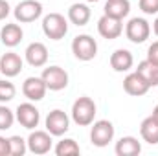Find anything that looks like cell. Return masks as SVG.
Segmentation results:
<instances>
[{"mask_svg":"<svg viewBox=\"0 0 158 156\" xmlns=\"http://www.w3.org/2000/svg\"><path fill=\"white\" fill-rule=\"evenodd\" d=\"M15 112L11 109H7L6 105H0V130H7L13 127L15 123Z\"/></svg>","mask_w":158,"mask_h":156,"instance_id":"d4e9b609","label":"cell"},{"mask_svg":"<svg viewBox=\"0 0 158 156\" xmlns=\"http://www.w3.org/2000/svg\"><path fill=\"white\" fill-rule=\"evenodd\" d=\"M149 88H151L149 83L142 77L138 72H132V74H129L127 77L123 79V90H125L129 96H136V97H140V96L147 94Z\"/></svg>","mask_w":158,"mask_h":156,"instance_id":"5bb4252c","label":"cell"},{"mask_svg":"<svg viewBox=\"0 0 158 156\" xmlns=\"http://www.w3.org/2000/svg\"><path fill=\"white\" fill-rule=\"evenodd\" d=\"M81 153L77 142L72 138H64L55 145V154L57 156H77Z\"/></svg>","mask_w":158,"mask_h":156,"instance_id":"603a6c76","label":"cell"},{"mask_svg":"<svg viewBox=\"0 0 158 156\" xmlns=\"http://www.w3.org/2000/svg\"><path fill=\"white\" fill-rule=\"evenodd\" d=\"M15 117L17 121L28 129V130H33L35 127H39V121H40V112L39 109L31 103H20L17 107V112H15Z\"/></svg>","mask_w":158,"mask_h":156,"instance_id":"9c48e42d","label":"cell"},{"mask_svg":"<svg viewBox=\"0 0 158 156\" xmlns=\"http://www.w3.org/2000/svg\"><path fill=\"white\" fill-rule=\"evenodd\" d=\"M22 37H24V31L19 24H6L0 31V39L7 48H15L17 44H20Z\"/></svg>","mask_w":158,"mask_h":156,"instance_id":"d6986e66","label":"cell"},{"mask_svg":"<svg viewBox=\"0 0 158 156\" xmlns=\"http://www.w3.org/2000/svg\"><path fill=\"white\" fill-rule=\"evenodd\" d=\"M140 134H142V140L147 142L149 145H156L158 143V119L153 114L142 121Z\"/></svg>","mask_w":158,"mask_h":156,"instance_id":"ac0fdd59","label":"cell"},{"mask_svg":"<svg viewBox=\"0 0 158 156\" xmlns=\"http://www.w3.org/2000/svg\"><path fill=\"white\" fill-rule=\"evenodd\" d=\"M131 11V2L129 0H107L105 4V15L109 17H114L123 20Z\"/></svg>","mask_w":158,"mask_h":156,"instance_id":"44dd1931","label":"cell"},{"mask_svg":"<svg viewBox=\"0 0 158 156\" xmlns=\"http://www.w3.org/2000/svg\"><path fill=\"white\" fill-rule=\"evenodd\" d=\"M94 116H96V103L83 96L77 97L72 105V119L77 123L79 127H88L94 123Z\"/></svg>","mask_w":158,"mask_h":156,"instance_id":"6da1fadb","label":"cell"},{"mask_svg":"<svg viewBox=\"0 0 158 156\" xmlns=\"http://www.w3.org/2000/svg\"><path fill=\"white\" fill-rule=\"evenodd\" d=\"M140 9L145 15H156L158 13V0H140Z\"/></svg>","mask_w":158,"mask_h":156,"instance_id":"4316f807","label":"cell"},{"mask_svg":"<svg viewBox=\"0 0 158 156\" xmlns=\"http://www.w3.org/2000/svg\"><path fill=\"white\" fill-rule=\"evenodd\" d=\"M9 13H11V7L7 4V0H0V20H4Z\"/></svg>","mask_w":158,"mask_h":156,"instance_id":"f546056e","label":"cell"},{"mask_svg":"<svg viewBox=\"0 0 158 156\" xmlns=\"http://www.w3.org/2000/svg\"><path fill=\"white\" fill-rule=\"evenodd\" d=\"M42 81L46 83V88L52 92H59L68 86V74L61 66H48L42 70Z\"/></svg>","mask_w":158,"mask_h":156,"instance_id":"8992f818","label":"cell"},{"mask_svg":"<svg viewBox=\"0 0 158 156\" xmlns=\"http://www.w3.org/2000/svg\"><path fill=\"white\" fill-rule=\"evenodd\" d=\"M28 151L33 154H46L52 151V134L48 130H33L26 140Z\"/></svg>","mask_w":158,"mask_h":156,"instance_id":"30bf717a","label":"cell"},{"mask_svg":"<svg viewBox=\"0 0 158 156\" xmlns=\"http://www.w3.org/2000/svg\"><path fill=\"white\" fill-rule=\"evenodd\" d=\"M116 154L118 156H136L142 153V143L134 136H123L116 142Z\"/></svg>","mask_w":158,"mask_h":156,"instance_id":"e0dca14e","label":"cell"},{"mask_svg":"<svg viewBox=\"0 0 158 156\" xmlns=\"http://www.w3.org/2000/svg\"><path fill=\"white\" fill-rule=\"evenodd\" d=\"M22 57L15 51H7L0 57V72L6 76V77H15L20 74L22 70Z\"/></svg>","mask_w":158,"mask_h":156,"instance_id":"7c38bea8","label":"cell"},{"mask_svg":"<svg viewBox=\"0 0 158 156\" xmlns=\"http://www.w3.org/2000/svg\"><path fill=\"white\" fill-rule=\"evenodd\" d=\"M68 129H70V119L64 110L55 109L46 116V130L52 136H63L68 132Z\"/></svg>","mask_w":158,"mask_h":156,"instance_id":"ba28073f","label":"cell"},{"mask_svg":"<svg viewBox=\"0 0 158 156\" xmlns=\"http://www.w3.org/2000/svg\"><path fill=\"white\" fill-rule=\"evenodd\" d=\"M136 72L149 83V86H158V66L156 64H153V63H149V61L145 59V61H142V63L138 64Z\"/></svg>","mask_w":158,"mask_h":156,"instance_id":"7402d4cb","label":"cell"},{"mask_svg":"<svg viewBox=\"0 0 158 156\" xmlns=\"http://www.w3.org/2000/svg\"><path fill=\"white\" fill-rule=\"evenodd\" d=\"M72 51L79 61H92L98 55V42L90 35H77L72 40Z\"/></svg>","mask_w":158,"mask_h":156,"instance_id":"3957f363","label":"cell"},{"mask_svg":"<svg viewBox=\"0 0 158 156\" xmlns=\"http://www.w3.org/2000/svg\"><path fill=\"white\" fill-rule=\"evenodd\" d=\"M98 31H99V35L103 39H118L119 35L123 33V24H121L119 18L103 15L98 20Z\"/></svg>","mask_w":158,"mask_h":156,"instance_id":"8fae6325","label":"cell"},{"mask_svg":"<svg viewBox=\"0 0 158 156\" xmlns=\"http://www.w3.org/2000/svg\"><path fill=\"white\" fill-rule=\"evenodd\" d=\"M28 151V143L20 136H11L9 138V154L11 156H22Z\"/></svg>","mask_w":158,"mask_h":156,"instance_id":"cb8c5ba5","label":"cell"},{"mask_svg":"<svg viewBox=\"0 0 158 156\" xmlns=\"http://www.w3.org/2000/svg\"><path fill=\"white\" fill-rule=\"evenodd\" d=\"M9 154V138L0 136V156H7Z\"/></svg>","mask_w":158,"mask_h":156,"instance_id":"f1b7e54d","label":"cell"},{"mask_svg":"<svg viewBox=\"0 0 158 156\" xmlns=\"http://www.w3.org/2000/svg\"><path fill=\"white\" fill-rule=\"evenodd\" d=\"M13 15L19 22H33L42 15V4L37 0H22L20 4H17Z\"/></svg>","mask_w":158,"mask_h":156,"instance_id":"52a82bcc","label":"cell"},{"mask_svg":"<svg viewBox=\"0 0 158 156\" xmlns=\"http://www.w3.org/2000/svg\"><path fill=\"white\" fill-rule=\"evenodd\" d=\"M86 2H98V0H86Z\"/></svg>","mask_w":158,"mask_h":156,"instance_id":"d6a6232c","label":"cell"},{"mask_svg":"<svg viewBox=\"0 0 158 156\" xmlns=\"http://www.w3.org/2000/svg\"><path fill=\"white\" fill-rule=\"evenodd\" d=\"M147 61L158 66V40L149 46V50H147Z\"/></svg>","mask_w":158,"mask_h":156,"instance_id":"83f0119b","label":"cell"},{"mask_svg":"<svg viewBox=\"0 0 158 156\" xmlns=\"http://www.w3.org/2000/svg\"><path fill=\"white\" fill-rule=\"evenodd\" d=\"M153 116H155V117H156V119H158V105H156V107H155V110H153Z\"/></svg>","mask_w":158,"mask_h":156,"instance_id":"1f68e13d","label":"cell"},{"mask_svg":"<svg viewBox=\"0 0 158 156\" xmlns=\"http://www.w3.org/2000/svg\"><path fill=\"white\" fill-rule=\"evenodd\" d=\"M17 94V88L13 83L6 81V79H0V103H7L15 97Z\"/></svg>","mask_w":158,"mask_h":156,"instance_id":"484cf974","label":"cell"},{"mask_svg":"<svg viewBox=\"0 0 158 156\" xmlns=\"http://www.w3.org/2000/svg\"><path fill=\"white\" fill-rule=\"evenodd\" d=\"M42 31L48 39L61 40L68 33V22L61 13H50L42 18Z\"/></svg>","mask_w":158,"mask_h":156,"instance_id":"7a4b0ae2","label":"cell"},{"mask_svg":"<svg viewBox=\"0 0 158 156\" xmlns=\"http://www.w3.org/2000/svg\"><path fill=\"white\" fill-rule=\"evenodd\" d=\"M24 55H26L28 64L33 66V68H40V66H44L48 63V48L42 42H31L26 48Z\"/></svg>","mask_w":158,"mask_h":156,"instance_id":"4fadbf2b","label":"cell"},{"mask_svg":"<svg viewBox=\"0 0 158 156\" xmlns=\"http://www.w3.org/2000/svg\"><path fill=\"white\" fill-rule=\"evenodd\" d=\"M125 35H127V39L131 40V42L142 44V42H145V40L149 39V35H151V26H149V22H147L145 18L134 17V18H131V20L127 22V26H125Z\"/></svg>","mask_w":158,"mask_h":156,"instance_id":"277c9868","label":"cell"},{"mask_svg":"<svg viewBox=\"0 0 158 156\" xmlns=\"http://www.w3.org/2000/svg\"><path fill=\"white\" fill-rule=\"evenodd\" d=\"M90 7L86 4H72L68 7V20L76 26H85L90 20Z\"/></svg>","mask_w":158,"mask_h":156,"instance_id":"ffe728a7","label":"cell"},{"mask_svg":"<svg viewBox=\"0 0 158 156\" xmlns=\"http://www.w3.org/2000/svg\"><path fill=\"white\" fill-rule=\"evenodd\" d=\"M132 64H134V57L129 50L119 48L110 55V66L114 72H127L132 68Z\"/></svg>","mask_w":158,"mask_h":156,"instance_id":"2e32d148","label":"cell"},{"mask_svg":"<svg viewBox=\"0 0 158 156\" xmlns=\"http://www.w3.org/2000/svg\"><path fill=\"white\" fill-rule=\"evenodd\" d=\"M114 138V125L109 119H99L92 125L90 130V142L96 147H107Z\"/></svg>","mask_w":158,"mask_h":156,"instance_id":"5b68a950","label":"cell"},{"mask_svg":"<svg viewBox=\"0 0 158 156\" xmlns=\"http://www.w3.org/2000/svg\"><path fill=\"white\" fill-rule=\"evenodd\" d=\"M153 31H155V35L158 37V17H156V20L153 22Z\"/></svg>","mask_w":158,"mask_h":156,"instance_id":"4dcf8cb0","label":"cell"},{"mask_svg":"<svg viewBox=\"0 0 158 156\" xmlns=\"http://www.w3.org/2000/svg\"><path fill=\"white\" fill-rule=\"evenodd\" d=\"M46 83L42 77H28L22 84V94L30 99V101H40L46 96Z\"/></svg>","mask_w":158,"mask_h":156,"instance_id":"9a60e30c","label":"cell"}]
</instances>
